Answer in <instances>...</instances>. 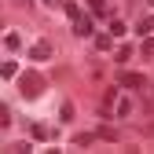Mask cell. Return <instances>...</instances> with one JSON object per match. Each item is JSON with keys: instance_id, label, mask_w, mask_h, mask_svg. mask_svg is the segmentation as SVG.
Returning a JSON list of instances; mask_svg holds the SVG:
<instances>
[{"instance_id": "9c48e42d", "label": "cell", "mask_w": 154, "mask_h": 154, "mask_svg": "<svg viewBox=\"0 0 154 154\" xmlns=\"http://www.w3.org/2000/svg\"><path fill=\"white\" fill-rule=\"evenodd\" d=\"M11 125V110H8V103H0V128H8Z\"/></svg>"}, {"instance_id": "e0dca14e", "label": "cell", "mask_w": 154, "mask_h": 154, "mask_svg": "<svg viewBox=\"0 0 154 154\" xmlns=\"http://www.w3.org/2000/svg\"><path fill=\"white\" fill-rule=\"evenodd\" d=\"M150 4H154V0H150Z\"/></svg>"}, {"instance_id": "52a82bcc", "label": "cell", "mask_w": 154, "mask_h": 154, "mask_svg": "<svg viewBox=\"0 0 154 154\" xmlns=\"http://www.w3.org/2000/svg\"><path fill=\"white\" fill-rule=\"evenodd\" d=\"M136 29H140V33H150V29H154V15H143L140 22H136Z\"/></svg>"}, {"instance_id": "6da1fadb", "label": "cell", "mask_w": 154, "mask_h": 154, "mask_svg": "<svg viewBox=\"0 0 154 154\" xmlns=\"http://www.w3.org/2000/svg\"><path fill=\"white\" fill-rule=\"evenodd\" d=\"M18 88H22V95H41L44 92V77L41 73H33V70H26V73H18Z\"/></svg>"}, {"instance_id": "7c38bea8", "label": "cell", "mask_w": 154, "mask_h": 154, "mask_svg": "<svg viewBox=\"0 0 154 154\" xmlns=\"http://www.w3.org/2000/svg\"><path fill=\"white\" fill-rule=\"evenodd\" d=\"M92 15H106V4H103V0H92Z\"/></svg>"}, {"instance_id": "277c9868", "label": "cell", "mask_w": 154, "mask_h": 154, "mask_svg": "<svg viewBox=\"0 0 154 154\" xmlns=\"http://www.w3.org/2000/svg\"><path fill=\"white\" fill-rule=\"evenodd\" d=\"M73 33H81V37H88L92 33V18L81 11V15H73Z\"/></svg>"}, {"instance_id": "ba28073f", "label": "cell", "mask_w": 154, "mask_h": 154, "mask_svg": "<svg viewBox=\"0 0 154 154\" xmlns=\"http://www.w3.org/2000/svg\"><path fill=\"white\" fill-rule=\"evenodd\" d=\"M33 140H48V143H51V128H44V125H33Z\"/></svg>"}, {"instance_id": "5bb4252c", "label": "cell", "mask_w": 154, "mask_h": 154, "mask_svg": "<svg viewBox=\"0 0 154 154\" xmlns=\"http://www.w3.org/2000/svg\"><path fill=\"white\" fill-rule=\"evenodd\" d=\"M92 140H95V136H73V147H88Z\"/></svg>"}, {"instance_id": "7a4b0ae2", "label": "cell", "mask_w": 154, "mask_h": 154, "mask_svg": "<svg viewBox=\"0 0 154 154\" xmlns=\"http://www.w3.org/2000/svg\"><path fill=\"white\" fill-rule=\"evenodd\" d=\"M121 88H147V77L136 73V70H125L121 73Z\"/></svg>"}, {"instance_id": "3957f363", "label": "cell", "mask_w": 154, "mask_h": 154, "mask_svg": "<svg viewBox=\"0 0 154 154\" xmlns=\"http://www.w3.org/2000/svg\"><path fill=\"white\" fill-rule=\"evenodd\" d=\"M114 106H118V88H106L103 99H99V110L103 114H114Z\"/></svg>"}, {"instance_id": "8fae6325", "label": "cell", "mask_w": 154, "mask_h": 154, "mask_svg": "<svg viewBox=\"0 0 154 154\" xmlns=\"http://www.w3.org/2000/svg\"><path fill=\"white\" fill-rule=\"evenodd\" d=\"M0 73H4V77H15V73H18V66H15V63H4V66H0Z\"/></svg>"}, {"instance_id": "9a60e30c", "label": "cell", "mask_w": 154, "mask_h": 154, "mask_svg": "<svg viewBox=\"0 0 154 154\" xmlns=\"http://www.w3.org/2000/svg\"><path fill=\"white\" fill-rule=\"evenodd\" d=\"M143 55H147V59H154V37H150V41H143Z\"/></svg>"}, {"instance_id": "8992f818", "label": "cell", "mask_w": 154, "mask_h": 154, "mask_svg": "<svg viewBox=\"0 0 154 154\" xmlns=\"http://www.w3.org/2000/svg\"><path fill=\"white\" fill-rule=\"evenodd\" d=\"M114 114H118V118H128V114H132V99H118Z\"/></svg>"}, {"instance_id": "2e32d148", "label": "cell", "mask_w": 154, "mask_h": 154, "mask_svg": "<svg viewBox=\"0 0 154 154\" xmlns=\"http://www.w3.org/2000/svg\"><path fill=\"white\" fill-rule=\"evenodd\" d=\"M41 4H48V8H55V4H59V0H41Z\"/></svg>"}, {"instance_id": "4fadbf2b", "label": "cell", "mask_w": 154, "mask_h": 154, "mask_svg": "<svg viewBox=\"0 0 154 154\" xmlns=\"http://www.w3.org/2000/svg\"><path fill=\"white\" fill-rule=\"evenodd\" d=\"M132 59V48H118V63H128Z\"/></svg>"}, {"instance_id": "30bf717a", "label": "cell", "mask_w": 154, "mask_h": 154, "mask_svg": "<svg viewBox=\"0 0 154 154\" xmlns=\"http://www.w3.org/2000/svg\"><path fill=\"white\" fill-rule=\"evenodd\" d=\"M114 41H110V33H99V37H95V48H99V51H106Z\"/></svg>"}, {"instance_id": "5b68a950", "label": "cell", "mask_w": 154, "mask_h": 154, "mask_svg": "<svg viewBox=\"0 0 154 154\" xmlns=\"http://www.w3.org/2000/svg\"><path fill=\"white\" fill-rule=\"evenodd\" d=\"M29 55H33L37 63H44L48 55H51V44H48V41H41V44H33V51H29Z\"/></svg>"}]
</instances>
